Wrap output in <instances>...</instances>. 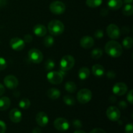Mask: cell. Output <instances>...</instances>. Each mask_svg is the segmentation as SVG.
Masks as SVG:
<instances>
[{
	"instance_id": "obj_15",
	"label": "cell",
	"mask_w": 133,
	"mask_h": 133,
	"mask_svg": "<svg viewBox=\"0 0 133 133\" xmlns=\"http://www.w3.org/2000/svg\"><path fill=\"white\" fill-rule=\"evenodd\" d=\"M94 45V40L92 36H84L81 39L80 45L84 49H90Z\"/></svg>"
},
{
	"instance_id": "obj_35",
	"label": "cell",
	"mask_w": 133,
	"mask_h": 133,
	"mask_svg": "<svg viewBox=\"0 0 133 133\" xmlns=\"http://www.w3.org/2000/svg\"><path fill=\"white\" fill-rule=\"evenodd\" d=\"M125 132V133H133V125L132 123H130L126 125Z\"/></svg>"
},
{
	"instance_id": "obj_5",
	"label": "cell",
	"mask_w": 133,
	"mask_h": 133,
	"mask_svg": "<svg viewBox=\"0 0 133 133\" xmlns=\"http://www.w3.org/2000/svg\"><path fill=\"white\" fill-rule=\"evenodd\" d=\"M92 97V93L91 90L87 88H83L79 91L77 96L78 101L81 104H86L89 102Z\"/></svg>"
},
{
	"instance_id": "obj_36",
	"label": "cell",
	"mask_w": 133,
	"mask_h": 133,
	"mask_svg": "<svg viewBox=\"0 0 133 133\" xmlns=\"http://www.w3.org/2000/svg\"><path fill=\"white\" fill-rule=\"evenodd\" d=\"M6 126L4 122L0 120V133H5L6 132Z\"/></svg>"
},
{
	"instance_id": "obj_19",
	"label": "cell",
	"mask_w": 133,
	"mask_h": 133,
	"mask_svg": "<svg viewBox=\"0 0 133 133\" xmlns=\"http://www.w3.org/2000/svg\"><path fill=\"white\" fill-rule=\"evenodd\" d=\"M11 101L8 97L4 96V97H0V110L4 111L6 110L10 107Z\"/></svg>"
},
{
	"instance_id": "obj_44",
	"label": "cell",
	"mask_w": 133,
	"mask_h": 133,
	"mask_svg": "<svg viewBox=\"0 0 133 133\" xmlns=\"http://www.w3.org/2000/svg\"><path fill=\"white\" fill-rule=\"evenodd\" d=\"M6 5V0H0V8L3 7Z\"/></svg>"
},
{
	"instance_id": "obj_41",
	"label": "cell",
	"mask_w": 133,
	"mask_h": 133,
	"mask_svg": "<svg viewBox=\"0 0 133 133\" xmlns=\"http://www.w3.org/2000/svg\"><path fill=\"white\" fill-rule=\"evenodd\" d=\"M90 133H107L103 129L100 128H96L92 130Z\"/></svg>"
},
{
	"instance_id": "obj_39",
	"label": "cell",
	"mask_w": 133,
	"mask_h": 133,
	"mask_svg": "<svg viewBox=\"0 0 133 133\" xmlns=\"http://www.w3.org/2000/svg\"><path fill=\"white\" fill-rule=\"evenodd\" d=\"M107 77L109 79H113L115 78L116 77V73L114 72L112 70H109L107 73Z\"/></svg>"
},
{
	"instance_id": "obj_7",
	"label": "cell",
	"mask_w": 133,
	"mask_h": 133,
	"mask_svg": "<svg viewBox=\"0 0 133 133\" xmlns=\"http://www.w3.org/2000/svg\"><path fill=\"white\" fill-rule=\"evenodd\" d=\"M107 118L112 122H116L121 117V112L119 109L115 106H110L107 109L106 112Z\"/></svg>"
},
{
	"instance_id": "obj_38",
	"label": "cell",
	"mask_w": 133,
	"mask_h": 133,
	"mask_svg": "<svg viewBox=\"0 0 133 133\" xmlns=\"http://www.w3.org/2000/svg\"><path fill=\"white\" fill-rule=\"evenodd\" d=\"M32 40V36L31 35H25L23 37V41L26 43H31Z\"/></svg>"
},
{
	"instance_id": "obj_20",
	"label": "cell",
	"mask_w": 133,
	"mask_h": 133,
	"mask_svg": "<svg viewBox=\"0 0 133 133\" xmlns=\"http://www.w3.org/2000/svg\"><path fill=\"white\" fill-rule=\"evenodd\" d=\"M108 6L112 10H118L123 5L122 0H109L107 3Z\"/></svg>"
},
{
	"instance_id": "obj_21",
	"label": "cell",
	"mask_w": 133,
	"mask_h": 133,
	"mask_svg": "<svg viewBox=\"0 0 133 133\" xmlns=\"http://www.w3.org/2000/svg\"><path fill=\"white\" fill-rule=\"evenodd\" d=\"M90 74V71L87 67H83L79 69L78 72V76L81 80H86L88 79Z\"/></svg>"
},
{
	"instance_id": "obj_37",
	"label": "cell",
	"mask_w": 133,
	"mask_h": 133,
	"mask_svg": "<svg viewBox=\"0 0 133 133\" xmlns=\"http://www.w3.org/2000/svg\"><path fill=\"white\" fill-rule=\"evenodd\" d=\"M132 92L133 90H131L129 92L127 96V99L129 102L131 104L133 103V96H132Z\"/></svg>"
},
{
	"instance_id": "obj_23",
	"label": "cell",
	"mask_w": 133,
	"mask_h": 133,
	"mask_svg": "<svg viewBox=\"0 0 133 133\" xmlns=\"http://www.w3.org/2000/svg\"><path fill=\"white\" fill-rule=\"evenodd\" d=\"M65 90L69 93H74L77 90V86L73 81H68L65 84Z\"/></svg>"
},
{
	"instance_id": "obj_22",
	"label": "cell",
	"mask_w": 133,
	"mask_h": 133,
	"mask_svg": "<svg viewBox=\"0 0 133 133\" xmlns=\"http://www.w3.org/2000/svg\"><path fill=\"white\" fill-rule=\"evenodd\" d=\"M47 95H48V97L51 99H57L61 96V92L59 91V90L57 89V88H52L48 90L47 92Z\"/></svg>"
},
{
	"instance_id": "obj_8",
	"label": "cell",
	"mask_w": 133,
	"mask_h": 133,
	"mask_svg": "<svg viewBox=\"0 0 133 133\" xmlns=\"http://www.w3.org/2000/svg\"><path fill=\"white\" fill-rule=\"evenodd\" d=\"M54 125L55 128L58 131H61V132H64L68 130L70 128V123H69L68 121L66 119L64 118H58L54 121Z\"/></svg>"
},
{
	"instance_id": "obj_24",
	"label": "cell",
	"mask_w": 133,
	"mask_h": 133,
	"mask_svg": "<svg viewBox=\"0 0 133 133\" xmlns=\"http://www.w3.org/2000/svg\"><path fill=\"white\" fill-rule=\"evenodd\" d=\"M18 105L22 109H28L31 106V101L29 99L24 97L19 101Z\"/></svg>"
},
{
	"instance_id": "obj_27",
	"label": "cell",
	"mask_w": 133,
	"mask_h": 133,
	"mask_svg": "<svg viewBox=\"0 0 133 133\" xmlns=\"http://www.w3.org/2000/svg\"><path fill=\"white\" fill-rule=\"evenodd\" d=\"M122 12L125 16H132L133 14V6L132 4H126L123 8Z\"/></svg>"
},
{
	"instance_id": "obj_42",
	"label": "cell",
	"mask_w": 133,
	"mask_h": 133,
	"mask_svg": "<svg viewBox=\"0 0 133 133\" xmlns=\"http://www.w3.org/2000/svg\"><path fill=\"white\" fill-rule=\"evenodd\" d=\"M108 13H109V10L107 9H103L102 10H101V12H100V14H101V15L103 16H107L108 14Z\"/></svg>"
},
{
	"instance_id": "obj_46",
	"label": "cell",
	"mask_w": 133,
	"mask_h": 133,
	"mask_svg": "<svg viewBox=\"0 0 133 133\" xmlns=\"http://www.w3.org/2000/svg\"><path fill=\"white\" fill-rule=\"evenodd\" d=\"M123 3L125 4H132L133 0H123Z\"/></svg>"
},
{
	"instance_id": "obj_45",
	"label": "cell",
	"mask_w": 133,
	"mask_h": 133,
	"mask_svg": "<svg viewBox=\"0 0 133 133\" xmlns=\"http://www.w3.org/2000/svg\"><path fill=\"white\" fill-rule=\"evenodd\" d=\"M32 133H42V131L39 127H36L32 130Z\"/></svg>"
},
{
	"instance_id": "obj_31",
	"label": "cell",
	"mask_w": 133,
	"mask_h": 133,
	"mask_svg": "<svg viewBox=\"0 0 133 133\" xmlns=\"http://www.w3.org/2000/svg\"><path fill=\"white\" fill-rule=\"evenodd\" d=\"M55 66V63L54 61L52 59H48L45 61V64H44V66H45V69L47 71H49L51 70H53Z\"/></svg>"
},
{
	"instance_id": "obj_10",
	"label": "cell",
	"mask_w": 133,
	"mask_h": 133,
	"mask_svg": "<svg viewBox=\"0 0 133 133\" xmlns=\"http://www.w3.org/2000/svg\"><path fill=\"white\" fill-rule=\"evenodd\" d=\"M107 33L109 38L113 40L119 38L121 35V31L119 27L114 23L109 25L107 28Z\"/></svg>"
},
{
	"instance_id": "obj_16",
	"label": "cell",
	"mask_w": 133,
	"mask_h": 133,
	"mask_svg": "<svg viewBox=\"0 0 133 133\" xmlns=\"http://www.w3.org/2000/svg\"><path fill=\"white\" fill-rule=\"evenodd\" d=\"M9 118L13 123H19L22 119V114L19 109H13L9 113Z\"/></svg>"
},
{
	"instance_id": "obj_9",
	"label": "cell",
	"mask_w": 133,
	"mask_h": 133,
	"mask_svg": "<svg viewBox=\"0 0 133 133\" xmlns=\"http://www.w3.org/2000/svg\"><path fill=\"white\" fill-rule=\"evenodd\" d=\"M64 77L59 71H50L47 75V79L53 84H59L62 82Z\"/></svg>"
},
{
	"instance_id": "obj_32",
	"label": "cell",
	"mask_w": 133,
	"mask_h": 133,
	"mask_svg": "<svg viewBox=\"0 0 133 133\" xmlns=\"http://www.w3.org/2000/svg\"><path fill=\"white\" fill-rule=\"evenodd\" d=\"M7 66V63H6V60L3 57H0V71L4 70Z\"/></svg>"
},
{
	"instance_id": "obj_29",
	"label": "cell",
	"mask_w": 133,
	"mask_h": 133,
	"mask_svg": "<svg viewBox=\"0 0 133 133\" xmlns=\"http://www.w3.org/2000/svg\"><path fill=\"white\" fill-rule=\"evenodd\" d=\"M103 55V50L100 48H96L91 52V57L94 59H98Z\"/></svg>"
},
{
	"instance_id": "obj_48",
	"label": "cell",
	"mask_w": 133,
	"mask_h": 133,
	"mask_svg": "<svg viewBox=\"0 0 133 133\" xmlns=\"http://www.w3.org/2000/svg\"><path fill=\"white\" fill-rule=\"evenodd\" d=\"M74 133H86L84 131H81V130H77V131H75Z\"/></svg>"
},
{
	"instance_id": "obj_25",
	"label": "cell",
	"mask_w": 133,
	"mask_h": 133,
	"mask_svg": "<svg viewBox=\"0 0 133 133\" xmlns=\"http://www.w3.org/2000/svg\"><path fill=\"white\" fill-rule=\"evenodd\" d=\"M103 0H87L86 4L90 8H96L102 4Z\"/></svg>"
},
{
	"instance_id": "obj_13",
	"label": "cell",
	"mask_w": 133,
	"mask_h": 133,
	"mask_svg": "<svg viewBox=\"0 0 133 133\" xmlns=\"http://www.w3.org/2000/svg\"><path fill=\"white\" fill-rule=\"evenodd\" d=\"M10 45L13 50L19 51L25 48V42L19 38H12L10 41Z\"/></svg>"
},
{
	"instance_id": "obj_43",
	"label": "cell",
	"mask_w": 133,
	"mask_h": 133,
	"mask_svg": "<svg viewBox=\"0 0 133 133\" xmlns=\"http://www.w3.org/2000/svg\"><path fill=\"white\" fill-rule=\"evenodd\" d=\"M5 87H4V86L2 84L0 83V97L3 95V94L5 93Z\"/></svg>"
},
{
	"instance_id": "obj_33",
	"label": "cell",
	"mask_w": 133,
	"mask_h": 133,
	"mask_svg": "<svg viewBox=\"0 0 133 133\" xmlns=\"http://www.w3.org/2000/svg\"><path fill=\"white\" fill-rule=\"evenodd\" d=\"M72 125L74 126V128L76 129H80L82 127V122H81L80 120L79 119H75V120L73 121L72 122Z\"/></svg>"
},
{
	"instance_id": "obj_47",
	"label": "cell",
	"mask_w": 133,
	"mask_h": 133,
	"mask_svg": "<svg viewBox=\"0 0 133 133\" xmlns=\"http://www.w3.org/2000/svg\"><path fill=\"white\" fill-rule=\"evenodd\" d=\"M110 102H112V103L115 102V101H116V97H114V96H111V97H110Z\"/></svg>"
},
{
	"instance_id": "obj_12",
	"label": "cell",
	"mask_w": 133,
	"mask_h": 133,
	"mask_svg": "<svg viewBox=\"0 0 133 133\" xmlns=\"http://www.w3.org/2000/svg\"><path fill=\"white\" fill-rule=\"evenodd\" d=\"M127 90H128V87L126 85V84L119 82L114 84L112 88V92L114 94L121 96L125 94L126 92H127Z\"/></svg>"
},
{
	"instance_id": "obj_17",
	"label": "cell",
	"mask_w": 133,
	"mask_h": 133,
	"mask_svg": "<svg viewBox=\"0 0 133 133\" xmlns=\"http://www.w3.org/2000/svg\"><path fill=\"white\" fill-rule=\"evenodd\" d=\"M33 32L36 36L42 37L47 34V29L44 25L36 24L33 27Z\"/></svg>"
},
{
	"instance_id": "obj_18",
	"label": "cell",
	"mask_w": 133,
	"mask_h": 133,
	"mask_svg": "<svg viewBox=\"0 0 133 133\" xmlns=\"http://www.w3.org/2000/svg\"><path fill=\"white\" fill-rule=\"evenodd\" d=\"M92 71L94 75L97 77H101L105 74V68L102 65L97 64L92 66Z\"/></svg>"
},
{
	"instance_id": "obj_6",
	"label": "cell",
	"mask_w": 133,
	"mask_h": 133,
	"mask_svg": "<svg viewBox=\"0 0 133 133\" xmlns=\"http://www.w3.org/2000/svg\"><path fill=\"white\" fill-rule=\"evenodd\" d=\"M49 10L55 15H61L66 10V5L62 1H55L49 5Z\"/></svg>"
},
{
	"instance_id": "obj_4",
	"label": "cell",
	"mask_w": 133,
	"mask_h": 133,
	"mask_svg": "<svg viewBox=\"0 0 133 133\" xmlns=\"http://www.w3.org/2000/svg\"><path fill=\"white\" fill-rule=\"evenodd\" d=\"M28 58L29 61L32 63L39 64L43 61L44 56H43L42 53L39 49L32 48L29 51Z\"/></svg>"
},
{
	"instance_id": "obj_40",
	"label": "cell",
	"mask_w": 133,
	"mask_h": 133,
	"mask_svg": "<svg viewBox=\"0 0 133 133\" xmlns=\"http://www.w3.org/2000/svg\"><path fill=\"white\" fill-rule=\"evenodd\" d=\"M118 106H119V107L120 108V109H125L127 108V104L125 101H119V103H118Z\"/></svg>"
},
{
	"instance_id": "obj_2",
	"label": "cell",
	"mask_w": 133,
	"mask_h": 133,
	"mask_svg": "<svg viewBox=\"0 0 133 133\" xmlns=\"http://www.w3.org/2000/svg\"><path fill=\"white\" fill-rule=\"evenodd\" d=\"M49 33L53 36H59L63 33L64 31V25L62 22L57 19L51 20L48 26Z\"/></svg>"
},
{
	"instance_id": "obj_14",
	"label": "cell",
	"mask_w": 133,
	"mask_h": 133,
	"mask_svg": "<svg viewBox=\"0 0 133 133\" xmlns=\"http://www.w3.org/2000/svg\"><path fill=\"white\" fill-rule=\"evenodd\" d=\"M36 121L39 126L45 127L49 122V118L46 113H45L44 112H40L36 114Z\"/></svg>"
},
{
	"instance_id": "obj_30",
	"label": "cell",
	"mask_w": 133,
	"mask_h": 133,
	"mask_svg": "<svg viewBox=\"0 0 133 133\" xmlns=\"http://www.w3.org/2000/svg\"><path fill=\"white\" fill-rule=\"evenodd\" d=\"M54 38L51 35H48V36H46L45 37L44 40V44L45 47L47 48H50V47H52L54 44Z\"/></svg>"
},
{
	"instance_id": "obj_34",
	"label": "cell",
	"mask_w": 133,
	"mask_h": 133,
	"mask_svg": "<svg viewBox=\"0 0 133 133\" xmlns=\"http://www.w3.org/2000/svg\"><path fill=\"white\" fill-rule=\"evenodd\" d=\"M103 31L101 29H97L96 30V32H94V36L96 38L100 39L101 38L103 37Z\"/></svg>"
},
{
	"instance_id": "obj_28",
	"label": "cell",
	"mask_w": 133,
	"mask_h": 133,
	"mask_svg": "<svg viewBox=\"0 0 133 133\" xmlns=\"http://www.w3.org/2000/svg\"><path fill=\"white\" fill-rule=\"evenodd\" d=\"M63 101L66 105H69V106H72L75 103V99L74 97L72 96H70V95L65 96L63 97Z\"/></svg>"
},
{
	"instance_id": "obj_3",
	"label": "cell",
	"mask_w": 133,
	"mask_h": 133,
	"mask_svg": "<svg viewBox=\"0 0 133 133\" xmlns=\"http://www.w3.org/2000/svg\"><path fill=\"white\" fill-rule=\"evenodd\" d=\"M75 65V58L73 57V56L67 55H65L61 58V62H60V67L61 70L63 71H67L73 68V67Z\"/></svg>"
},
{
	"instance_id": "obj_1",
	"label": "cell",
	"mask_w": 133,
	"mask_h": 133,
	"mask_svg": "<svg viewBox=\"0 0 133 133\" xmlns=\"http://www.w3.org/2000/svg\"><path fill=\"white\" fill-rule=\"evenodd\" d=\"M105 51L107 54L113 58L119 57L123 53L122 45L118 42L110 40L108 42L105 47Z\"/></svg>"
},
{
	"instance_id": "obj_11",
	"label": "cell",
	"mask_w": 133,
	"mask_h": 133,
	"mask_svg": "<svg viewBox=\"0 0 133 133\" xmlns=\"http://www.w3.org/2000/svg\"><path fill=\"white\" fill-rule=\"evenodd\" d=\"M3 82L5 87L9 89H15L19 84V81H18V79L14 75H6L4 78Z\"/></svg>"
},
{
	"instance_id": "obj_26",
	"label": "cell",
	"mask_w": 133,
	"mask_h": 133,
	"mask_svg": "<svg viewBox=\"0 0 133 133\" xmlns=\"http://www.w3.org/2000/svg\"><path fill=\"white\" fill-rule=\"evenodd\" d=\"M122 44H123V46L125 49H131L133 45L132 38L131 37H130V36H127V37H125L123 39V42H122Z\"/></svg>"
}]
</instances>
